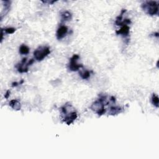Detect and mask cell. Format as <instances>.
Here are the masks:
<instances>
[{
    "mask_svg": "<svg viewBox=\"0 0 159 159\" xmlns=\"http://www.w3.org/2000/svg\"><path fill=\"white\" fill-rule=\"evenodd\" d=\"M50 54V49L48 46H40L34 52V57L38 61H42Z\"/></svg>",
    "mask_w": 159,
    "mask_h": 159,
    "instance_id": "cell-4",
    "label": "cell"
},
{
    "mask_svg": "<svg viewBox=\"0 0 159 159\" xmlns=\"http://www.w3.org/2000/svg\"><path fill=\"white\" fill-rule=\"evenodd\" d=\"M158 2L147 1L144 2L142 5L143 11L149 16L157 15L158 13Z\"/></svg>",
    "mask_w": 159,
    "mask_h": 159,
    "instance_id": "cell-3",
    "label": "cell"
},
{
    "mask_svg": "<svg viewBox=\"0 0 159 159\" xmlns=\"http://www.w3.org/2000/svg\"><path fill=\"white\" fill-rule=\"evenodd\" d=\"M29 50L28 46L22 44L19 47V53L22 55H27L29 53Z\"/></svg>",
    "mask_w": 159,
    "mask_h": 159,
    "instance_id": "cell-13",
    "label": "cell"
},
{
    "mask_svg": "<svg viewBox=\"0 0 159 159\" xmlns=\"http://www.w3.org/2000/svg\"><path fill=\"white\" fill-rule=\"evenodd\" d=\"M9 106L15 111H19L21 109V104L18 100H12L10 101Z\"/></svg>",
    "mask_w": 159,
    "mask_h": 159,
    "instance_id": "cell-11",
    "label": "cell"
},
{
    "mask_svg": "<svg viewBox=\"0 0 159 159\" xmlns=\"http://www.w3.org/2000/svg\"><path fill=\"white\" fill-rule=\"evenodd\" d=\"M18 85H19V83H18V82H13V83H12V87H15V86H18Z\"/></svg>",
    "mask_w": 159,
    "mask_h": 159,
    "instance_id": "cell-18",
    "label": "cell"
},
{
    "mask_svg": "<svg viewBox=\"0 0 159 159\" xmlns=\"http://www.w3.org/2000/svg\"><path fill=\"white\" fill-rule=\"evenodd\" d=\"M61 16H62V20L63 21H70L72 18V14L68 11L62 12L61 13Z\"/></svg>",
    "mask_w": 159,
    "mask_h": 159,
    "instance_id": "cell-12",
    "label": "cell"
},
{
    "mask_svg": "<svg viewBox=\"0 0 159 159\" xmlns=\"http://www.w3.org/2000/svg\"><path fill=\"white\" fill-rule=\"evenodd\" d=\"M151 101L152 104L156 108H158V97L156 94H153L152 98H151Z\"/></svg>",
    "mask_w": 159,
    "mask_h": 159,
    "instance_id": "cell-15",
    "label": "cell"
},
{
    "mask_svg": "<svg viewBox=\"0 0 159 159\" xmlns=\"http://www.w3.org/2000/svg\"><path fill=\"white\" fill-rule=\"evenodd\" d=\"M80 59V56L77 54L73 55L70 59L69 63V69L72 72L78 71L79 69L83 68V66L82 64H79L77 63V61Z\"/></svg>",
    "mask_w": 159,
    "mask_h": 159,
    "instance_id": "cell-6",
    "label": "cell"
},
{
    "mask_svg": "<svg viewBox=\"0 0 159 159\" xmlns=\"http://www.w3.org/2000/svg\"><path fill=\"white\" fill-rule=\"evenodd\" d=\"M2 3H3L4 5H3V10L2 11L1 13V19H2L3 18V16H6L8 12L10 10V8H11V2L10 1H2Z\"/></svg>",
    "mask_w": 159,
    "mask_h": 159,
    "instance_id": "cell-9",
    "label": "cell"
},
{
    "mask_svg": "<svg viewBox=\"0 0 159 159\" xmlns=\"http://www.w3.org/2000/svg\"><path fill=\"white\" fill-rule=\"evenodd\" d=\"M26 58L22 59L21 63L17 64L16 67L19 73H27L29 71V66L31 65L34 63V59H31L29 62Z\"/></svg>",
    "mask_w": 159,
    "mask_h": 159,
    "instance_id": "cell-5",
    "label": "cell"
},
{
    "mask_svg": "<svg viewBox=\"0 0 159 159\" xmlns=\"http://www.w3.org/2000/svg\"><path fill=\"white\" fill-rule=\"evenodd\" d=\"M10 94H11V91L9 90H8L6 93V94L5 95V97L6 99H8L9 98V96H10Z\"/></svg>",
    "mask_w": 159,
    "mask_h": 159,
    "instance_id": "cell-17",
    "label": "cell"
},
{
    "mask_svg": "<svg viewBox=\"0 0 159 159\" xmlns=\"http://www.w3.org/2000/svg\"><path fill=\"white\" fill-rule=\"evenodd\" d=\"M60 110L62 121L67 125H70L77 119V113L74 110L72 105L69 103H66Z\"/></svg>",
    "mask_w": 159,
    "mask_h": 159,
    "instance_id": "cell-2",
    "label": "cell"
},
{
    "mask_svg": "<svg viewBox=\"0 0 159 159\" xmlns=\"http://www.w3.org/2000/svg\"><path fill=\"white\" fill-rule=\"evenodd\" d=\"M3 31L6 33V34H12L14 33L15 31H16V29L15 28H6L5 29H3Z\"/></svg>",
    "mask_w": 159,
    "mask_h": 159,
    "instance_id": "cell-16",
    "label": "cell"
},
{
    "mask_svg": "<svg viewBox=\"0 0 159 159\" xmlns=\"http://www.w3.org/2000/svg\"><path fill=\"white\" fill-rule=\"evenodd\" d=\"M68 28L67 26L62 25L58 28L56 33V36L58 40H61L68 33Z\"/></svg>",
    "mask_w": 159,
    "mask_h": 159,
    "instance_id": "cell-7",
    "label": "cell"
},
{
    "mask_svg": "<svg viewBox=\"0 0 159 159\" xmlns=\"http://www.w3.org/2000/svg\"><path fill=\"white\" fill-rule=\"evenodd\" d=\"M129 31H130V28L128 25H121V28L116 31V33L117 35H121L124 37H127L129 35Z\"/></svg>",
    "mask_w": 159,
    "mask_h": 159,
    "instance_id": "cell-8",
    "label": "cell"
},
{
    "mask_svg": "<svg viewBox=\"0 0 159 159\" xmlns=\"http://www.w3.org/2000/svg\"><path fill=\"white\" fill-rule=\"evenodd\" d=\"M93 73L92 71H88V70H85L84 72H80L79 73L80 75L82 77V79L83 80H87L88 79L90 76H91V73Z\"/></svg>",
    "mask_w": 159,
    "mask_h": 159,
    "instance_id": "cell-14",
    "label": "cell"
},
{
    "mask_svg": "<svg viewBox=\"0 0 159 159\" xmlns=\"http://www.w3.org/2000/svg\"><path fill=\"white\" fill-rule=\"evenodd\" d=\"M115 103L116 98L114 96H108L104 93L99 94L98 98L91 104L90 109L95 112L99 116H101L107 113V109L105 108L106 106H108L110 103Z\"/></svg>",
    "mask_w": 159,
    "mask_h": 159,
    "instance_id": "cell-1",
    "label": "cell"
},
{
    "mask_svg": "<svg viewBox=\"0 0 159 159\" xmlns=\"http://www.w3.org/2000/svg\"><path fill=\"white\" fill-rule=\"evenodd\" d=\"M109 115H111V116H115V115H117L119 113H121L123 112V109L119 107V106H111L110 110H109Z\"/></svg>",
    "mask_w": 159,
    "mask_h": 159,
    "instance_id": "cell-10",
    "label": "cell"
}]
</instances>
